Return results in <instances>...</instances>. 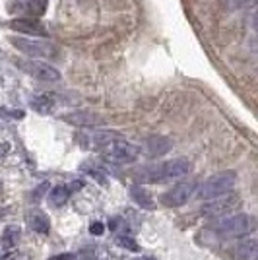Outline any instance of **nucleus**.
<instances>
[{"instance_id": "nucleus-7", "label": "nucleus", "mask_w": 258, "mask_h": 260, "mask_svg": "<svg viewBox=\"0 0 258 260\" xmlns=\"http://www.w3.org/2000/svg\"><path fill=\"white\" fill-rule=\"evenodd\" d=\"M194 190H196L194 183L175 184L173 188H169L167 192H163L162 194V204L163 206H167V208H181V206H184L190 198H192Z\"/></svg>"}, {"instance_id": "nucleus-18", "label": "nucleus", "mask_w": 258, "mask_h": 260, "mask_svg": "<svg viewBox=\"0 0 258 260\" xmlns=\"http://www.w3.org/2000/svg\"><path fill=\"white\" fill-rule=\"evenodd\" d=\"M117 245L120 247V249L130 250V252H138V250H140V247L136 245V241H134L132 237H126V235H118V237H117Z\"/></svg>"}, {"instance_id": "nucleus-23", "label": "nucleus", "mask_w": 258, "mask_h": 260, "mask_svg": "<svg viewBox=\"0 0 258 260\" xmlns=\"http://www.w3.org/2000/svg\"><path fill=\"white\" fill-rule=\"evenodd\" d=\"M8 150H10V144H6V142H4V144H0V157H2V155H6Z\"/></svg>"}, {"instance_id": "nucleus-10", "label": "nucleus", "mask_w": 258, "mask_h": 260, "mask_svg": "<svg viewBox=\"0 0 258 260\" xmlns=\"http://www.w3.org/2000/svg\"><path fill=\"white\" fill-rule=\"evenodd\" d=\"M8 27L18 33H23V35H35V37H47L49 35L47 27L35 18H16V20L8 22Z\"/></svg>"}, {"instance_id": "nucleus-5", "label": "nucleus", "mask_w": 258, "mask_h": 260, "mask_svg": "<svg viewBox=\"0 0 258 260\" xmlns=\"http://www.w3.org/2000/svg\"><path fill=\"white\" fill-rule=\"evenodd\" d=\"M217 233L223 239H233V237H243L252 229L250 217L247 214H237V216L225 217L217 223Z\"/></svg>"}, {"instance_id": "nucleus-27", "label": "nucleus", "mask_w": 258, "mask_h": 260, "mask_svg": "<svg viewBox=\"0 0 258 260\" xmlns=\"http://www.w3.org/2000/svg\"><path fill=\"white\" fill-rule=\"evenodd\" d=\"M0 260H4V256H2V254H0Z\"/></svg>"}, {"instance_id": "nucleus-14", "label": "nucleus", "mask_w": 258, "mask_h": 260, "mask_svg": "<svg viewBox=\"0 0 258 260\" xmlns=\"http://www.w3.org/2000/svg\"><path fill=\"white\" fill-rule=\"evenodd\" d=\"M20 239H22V229L18 228V225H8V228L2 231L0 245H2V249L4 250H12L18 247Z\"/></svg>"}, {"instance_id": "nucleus-6", "label": "nucleus", "mask_w": 258, "mask_h": 260, "mask_svg": "<svg viewBox=\"0 0 258 260\" xmlns=\"http://www.w3.org/2000/svg\"><path fill=\"white\" fill-rule=\"evenodd\" d=\"M16 64L20 66L25 74H29L39 82H58L60 80V72L53 64L43 62V60H16Z\"/></svg>"}, {"instance_id": "nucleus-11", "label": "nucleus", "mask_w": 258, "mask_h": 260, "mask_svg": "<svg viewBox=\"0 0 258 260\" xmlns=\"http://www.w3.org/2000/svg\"><path fill=\"white\" fill-rule=\"evenodd\" d=\"M173 142L167 136H150L142 144V152L148 157H162L167 152H171Z\"/></svg>"}, {"instance_id": "nucleus-16", "label": "nucleus", "mask_w": 258, "mask_h": 260, "mask_svg": "<svg viewBox=\"0 0 258 260\" xmlns=\"http://www.w3.org/2000/svg\"><path fill=\"white\" fill-rule=\"evenodd\" d=\"M54 105H56V95H53V93L37 95V98L31 101V107L35 109L37 113H43V115L51 113V111L54 109Z\"/></svg>"}, {"instance_id": "nucleus-1", "label": "nucleus", "mask_w": 258, "mask_h": 260, "mask_svg": "<svg viewBox=\"0 0 258 260\" xmlns=\"http://www.w3.org/2000/svg\"><path fill=\"white\" fill-rule=\"evenodd\" d=\"M192 165L188 159H171V161L157 163V165H150L138 171V179L142 183H169V181H177L183 179L190 173Z\"/></svg>"}, {"instance_id": "nucleus-12", "label": "nucleus", "mask_w": 258, "mask_h": 260, "mask_svg": "<svg viewBox=\"0 0 258 260\" xmlns=\"http://www.w3.org/2000/svg\"><path fill=\"white\" fill-rule=\"evenodd\" d=\"M27 225L35 231V233H41V235H47L51 231V219L47 214L39 212V210H33L27 214Z\"/></svg>"}, {"instance_id": "nucleus-15", "label": "nucleus", "mask_w": 258, "mask_h": 260, "mask_svg": "<svg viewBox=\"0 0 258 260\" xmlns=\"http://www.w3.org/2000/svg\"><path fill=\"white\" fill-rule=\"evenodd\" d=\"M258 256V245L254 239H247L243 241L235 250L237 260H254Z\"/></svg>"}, {"instance_id": "nucleus-3", "label": "nucleus", "mask_w": 258, "mask_h": 260, "mask_svg": "<svg viewBox=\"0 0 258 260\" xmlns=\"http://www.w3.org/2000/svg\"><path fill=\"white\" fill-rule=\"evenodd\" d=\"M99 152L103 153V157L111 163H132L136 161L138 153H140V148L130 144L128 140L120 138V136H115L113 140H109Z\"/></svg>"}, {"instance_id": "nucleus-25", "label": "nucleus", "mask_w": 258, "mask_h": 260, "mask_svg": "<svg viewBox=\"0 0 258 260\" xmlns=\"http://www.w3.org/2000/svg\"><path fill=\"white\" fill-rule=\"evenodd\" d=\"M134 260H155V258H150V256H144V258H134Z\"/></svg>"}, {"instance_id": "nucleus-4", "label": "nucleus", "mask_w": 258, "mask_h": 260, "mask_svg": "<svg viewBox=\"0 0 258 260\" xmlns=\"http://www.w3.org/2000/svg\"><path fill=\"white\" fill-rule=\"evenodd\" d=\"M10 43L27 56H35V60L56 56V47L45 39H27V37H12Z\"/></svg>"}, {"instance_id": "nucleus-19", "label": "nucleus", "mask_w": 258, "mask_h": 260, "mask_svg": "<svg viewBox=\"0 0 258 260\" xmlns=\"http://www.w3.org/2000/svg\"><path fill=\"white\" fill-rule=\"evenodd\" d=\"M103 231H105V225H103L101 221H93V223H91V228H89V233H91V235H95V237L103 235Z\"/></svg>"}, {"instance_id": "nucleus-20", "label": "nucleus", "mask_w": 258, "mask_h": 260, "mask_svg": "<svg viewBox=\"0 0 258 260\" xmlns=\"http://www.w3.org/2000/svg\"><path fill=\"white\" fill-rule=\"evenodd\" d=\"M47 188H49V184H47V183L41 184V186H39V188L33 192V200H39V198H43V194L47 192Z\"/></svg>"}, {"instance_id": "nucleus-2", "label": "nucleus", "mask_w": 258, "mask_h": 260, "mask_svg": "<svg viewBox=\"0 0 258 260\" xmlns=\"http://www.w3.org/2000/svg\"><path fill=\"white\" fill-rule=\"evenodd\" d=\"M237 183V175L233 171H221V173L212 175L210 179H206L194 192L202 200H214L223 194H229L233 190Z\"/></svg>"}, {"instance_id": "nucleus-8", "label": "nucleus", "mask_w": 258, "mask_h": 260, "mask_svg": "<svg viewBox=\"0 0 258 260\" xmlns=\"http://www.w3.org/2000/svg\"><path fill=\"white\" fill-rule=\"evenodd\" d=\"M239 204H241L239 196L235 192H229V194H223L219 196V198L210 200L204 206V214L206 216H225L229 212H233Z\"/></svg>"}, {"instance_id": "nucleus-13", "label": "nucleus", "mask_w": 258, "mask_h": 260, "mask_svg": "<svg viewBox=\"0 0 258 260\" xmlns=\"http://www.w3.org/2000/svg\"><path fill=\"white\" fill-rule=\"evenodd\" d=\"M130 198H132L140 208H144V210H155V200H153V196H151L144 186L134 184V186L130 188Z\"/></svg>"}, {"instance_id": "nucleus-24", "label": "nucleus", "mask_w": 258, "mask_h": 260, "mask_svg": "<svg viewBox=\"0 0 258 260\" xmlns=\"http://www.w3.org/2000/svg\"><path fill=\"white\" fill-rule=\"evenodd\" d=\"M247 0H235V6H241V4H245Z\"/></svg>"}, {"instance_id": "nucleus-9", "label": "nucleus", "mask_w": 258, "mask_h": 260, "mask_svg": "<svg viewBox=\"0 0 258 260\" xmlns=\"http://www.w3.org/2000/svg\"><path fill=\"white\" fill-rule=\"evenodd\" d=\"M62 120L74 126H82V128H93V126L105 124V119L91 111H72V113L62 115Z\"/></svg>"}, {"instance_id": "nucleus-26", "label": "nucleus", "mask_w": 258, "mask_h": 260, "mask_svg": "<svg viewBox=\"0 0 258 260\" xmlns=\"http://www.w3.org/2000/svg\"><path fill=\"white\" fill-rule=\"evenodd\" d=\"M84 260H97V258H93V256H87V258H84Z\"/></svg>"}, {"instance_id": "nucleus-17", "label": "nucleus", "mask_w": 258, "mask_h": 260, "mask_svg": "<svg viewBox=\"0 0 258 260\" xmlns=\"http://www.w3.org/2000/svg\"><path fill=\"white\" fill-rule=\"evenodd\" d=\"M68 196H70V188L58 184V186L51 188V192H49V202H51V206H56V208L64 206L66 202H68Z\"/></svg>"}, {"instance_id": "nucleus-21", "label": "nucleus", "mask_w": 258, "mask_h": 260, "mask_svg": "<svg viewBox=\"0 0 258 260\" xmlns=\"http://www.w3.org/2000/svg\"><path fill=\"white\" fill-rule=\"evenodd\" d=\"M4 260H29L25 254H22V252H10L8 256H4Z\"/></svg>"}, {"instance_id": "nucleus-22", "label": "nucleus", "mask_w": 258, "mask_h": 260, "mask_svg": "<svg viewBox=\"0 0 258 260\" xmlns=\"http://www.w3.org/2000/svg\"><path fill=\"white\" fill-rule=\"evenodd\" d=\"M51 260H76L74 254H70V252H62V254H56V256H53Z\"/></svg>"}]
</instances>
